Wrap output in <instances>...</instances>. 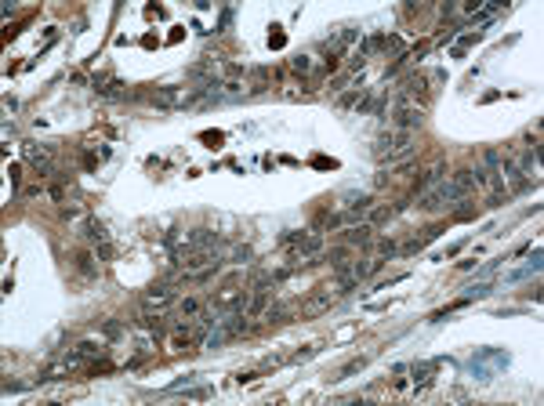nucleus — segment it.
Wrapping results in <instances>:
<instances>
[{
  "mask_svg": "<svg viewBox=\"0 0 544 406\" xmlns=\"http://www.w3.org/2000/svg\"><path fill=\"white\" fill-rule=\"evenodd\" d=\"M345 243L348 247H370L374 243V225H366V222L345 225Z\"/></svg>",
  "mask_w": 544,
  "mask_h": 406,
  "instance_id": "obj_8",
  "label": "nucleus"
},
{
  "mask_svg": "<svg viewBox=\"0 0 544 406\" xmlns=\"http://www.w3.org/2000/svg\"><path fill=\"white\" fill-rule=\"evenodd\" d=\"M8 182H11V189L22 185V167H19V163H11V167H8Z\"/></svg>",
  "mask_w": 544,
  "mask_h": 406,
  "instance_id": "obj_17",
  "label": "nucleus"
},
{
  "mask_svg": "<svg viewBox=\"0 0 544 406\" xmlns=\"http://www.w3.org/2000/svg\"><path fill=\"white\" fill-rule=\"evenodd\" d=\"M73 269H77L84 279H95V276H98V254H91L87 247H80L77 254H73Z\"/></svg>",
  "mask_w": 544,
  "mask_h": 406,
  "instance_id": "obj_9",
  "label": "nucleus"
},
{
  "mask_svg": "<svg viewBox=\"0 0 544 406\" xmlns=\"http://www.w3.org/2000/svg\"><path fill=\"white\" fill-rule=\"evenodd\" d=\"M320 261L334 265V272H345L348 265H352V247H348V243H341V247H331V250H327Z\"/></svg>",
  "mask_w": 544,
  "mask_h": 406,
  "instance_id": "obj_10",
  "label": "nucleus"
},
{
  "mask_svg": "<svg viewBox=\"0 0 544 406\" xmlns=\"http://www.w3.org/2000/svg\"><path fill=\"white\" fill-rule=\"evenodd\" d=\"M247 304V290L239 287V283H225L218 294L211 298V309L214 312H233V309H244Z\"/></svg>",
  "mask_w": 544,
  "mask_h": 406,
  "instance_id": "obj_5",
  "label": "nucleus"
},
{
  "mask_svg": "<svg viewBox=\"0 0 544 406\" xmlns=\"http://www.w3.org/2000/svg\"><path fill=\"white\" fill-rule=\"evenodd\" d=\"M22 156L26 163L40 174V178H55L58 174V163H55V152L47 145H36V142H22Z\"/></svg>",
  "mask_w": 544,
  "mask_h": 406,
  "instance_id": "obj_3",
  "label": "nucleus"
},
{
  "mask_svg": "<svg viewBox=\"0 0 544 406\" xmlns=\"http://www.w3.org/2000/svg\"><path fill=\"white\" fill-rule=\"evenodd\" d=\"M171 301H174V287L171 283H153L142 294V304H145V309H156V312H163Z\"/></svg>",
  "mask_w": 544,
  "mask_h": 406,
  "instance_id": "obj_6",
  "label": "nucleus"
},
{
  "mask_svg": "<svg viewBox=\"0 0 544 406\" xmlns=\"http://www.w3.org/2000/svg\"><path fill=\"white\" fill-rule=\"evenodd\" d=\"M392 127H396V131H410V134L421 131V127H425V109L399 95L396 106H392Z\"/></svg>",
  "mask_w": 544,
  "mask_h": 406,
  "instance_id": "obj_2",
  "label": "nucleus"
},
{
  "mask_svg": "<svg viewBox=\"0 0 544 406\" xmlns=\"http://www.w3.org/2000/svg\"><path fill=\"white\" fill-rule=\"evenodd\" d=\"M439 232H442V225H428V228H425V232H421V236H414V239H410V243H403L399 250H403V254H417V250H425L428 243H432V239H436Z\"/></svg>",
  "mask_w": 544,
  "mask_h": 406,
  "instance_id": "obj_11",
  "label": "nucleus"
},
{
  "mask_svg": "<svg viewBox=\"0 0 544 406\" xmlns=\"http://www.w3.org/2000/svg\"><path fill=\"white\" fill-rule=\"evenodd\" d=\"M428 84H432V80H428L425 73L414 69V73H407L399 80V95L407 98V102H421V106H428V102H432V87H428Z\"/></svg>",
  "mask_w": 544,
  "mask_h": 406,
  "instance_id": "obj_4",
  "label": "nucleus"
},
{
  "mask_svg": "<svg viewBox=\"0 0 544 406\" xmlns=\"http://www.w3.org/2000/svg\"><path fill=\"white\" fill-rule=\"evenodd\" d=\"M363 366H366V359H363V355H359V359H352V363L345 366V370H341V377H348V374H359Z\"/></svg>",
  "mask_w": 544,
  "mask_h": 406,
  "instance_id": "obj_20",
  "label": "nucleus"
},
{
  "mask_svg": "<svg viewBox=\"0 0 544 406\" xmlns=\"http://www.w3.org/2000/svg\"><path fill=\"white\" fill-rule=\"evenodd\" d=\"M381 265H385V258H356L345 272H338V276H348V279H356V283H363V279H370L374 272H381Z\"/></svg>",
  "mask_w": 544,
  "mask_h": 406,
  "instance_id": "obj_7",
  "label": "nucleus"
},
{
  "mask_svg": "<svg viewBox=\"0 0 544 406\" xmlns=\"http://www.w3.org/2000/svg\"><path fill=\"white\" fill-rule=\"evenodd\" d=\"M178 315H182V320H200V315H204V298L185 294V298L178 301Z\"/></svg>",
  "mask_w": 544,
  "mask_h": 406,
  "instance_id": "obj_13",
  "label": "nucleus"
},
{
  "mask_svg": "<svg viewBox=\"0 0 544 406\" xmlns=\"http://www.w3.org/2000/svg\"><path fill=\"white\" fill-rule=\"evenodd\" d=\"M200 98H204L200 87H156V91H149V102L160 109H185Z\"/></svg>",
  "mask_w": 544,
  "mask_h": 406,
  "instance_id": "obj_1",
  "label": "nucleus"
},
{
  "mask_svg": "<svg viewBox=\"0 0 544 406\" xmlns=\"http://www.w3.org/2000/svg\"><path fill=\"white\" fill-rule=\"evenodd\" d=\"M403 207H407V203H388V207H370V211H366V214H370V222H366V225H374V228H377V225H385V222H392V218H396V214H399Z\"/></svg>",
  "mask_w": 544,
  "mask_h": 406,
  "instance_id": "obj_12",
  "label": "nucleus"
},
{
  "mask_svg": "<svg viewBox=\"0 0 544 406\" xmlns=\"http://www.w3.org/2000/svg\"><path fill=\"white\" fill-rule=\"evenodd\" d=\"M229 261H233V265L250 261V247H247V243H244V247H233V250H229Z\"/></svg>",
  "mask_w": 544,
  "mask_h": 406,
  "instance_id": "obj_16",
  "label": "nucleus"
},
{
  "mask_svg": "<svg viewBox=\"0 0 544 406\" xmlns=\"http://www.w3.org/2000/svg\"><path fill=\"white\" fill-rule=\"evenodd\" d=\"M290 69H294L298 76H309V73H312V58H309V55H298V58H290Z\"/></svg>",
  "mask_w": 544,
  "mask_h": 406,
  "instance_id": "obj_15",
  "label": "nucleus"
},
{
  "mask_svg": "<svg viewBox=\"0 0 544 406\" xmlns=\"http://www.w3.org/2000/svg\"><path fill=\"white\" fill-rule=\"evenodd\" d=\"M250 91L255 95L269 91V69H250Z\"/></svg>",
  "mask_w": 544,
  "mask_h": 406,
  "instance_id": "obj_14",
  "label": "nucleus"
},
{
  "mask_svg": "<svg viewBox=\"0 0 544 406\" xmlns=\"http://www.w3.org/2000/svg\"><path fill=\"white\" fill-rule=\"evenodd\" d=\"M377 247H381V258H392V254L399 250V243H396V239H381Z\"/></svg>",
  "mask_w": 544,
  "mask_h": 406,
  "instance_id": "obj_19",
  "label": "nucleus"
},
{
  "mask_svg": "<svg viewBox=\"0 0 544 406\" xmlns=\"http://www.w3.org/2000/svg\"><path fill=\"white\" fill-rule=\"evenodd\" d=\"M62 218H80V203H62Z\"/></svg>",
  "mask_w": 544,
  "mask_h": 406,
  "instance_id": "obj_18",
  "label": "nucleus"
}]
</instances>
